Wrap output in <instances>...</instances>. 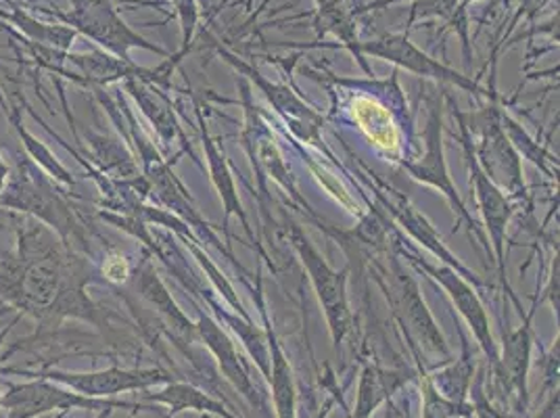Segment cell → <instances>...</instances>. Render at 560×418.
<instances>
[{
  "label": "cell",
  "instance_id": "obj_9",
  "mask_svg": "<svg viewBox=\"0 0 560 418\" xmlns=\"http://www.w3.org/2000/svg\"><path fill=\"white\" fill-rule=\"evenodd\" d=\"M38 376L59 383L71 392L86 395V397H114L126 392L151 390L153 385H165L174 381L167 372L160 369H119V367L96 372L47 371L40 372Z\"/></svg>",
  "mask_w": 560,
  "mask_h": 418
},
{
  "label": "cell",
  "instance_id": "obj_29",
  "mask_svg": "<svg viewBox=\"0 0 560 418\" xmlns=\"http://www.w3.org/2000/svg\"><path fill=\"white\" fill-rule=\"evenodd\" d=\"M546 298H550V302L555 305V310H559V256L552 257V272H550V282L548 289L544 293Z\"/></svg>",
  "mask_w": 560,
  "mask_h": 418
},
{
  "label": "cell",
  "instance_id": "obj_34",
  "mask_svg": "<svg viewBox=\"0 0 560 418\" xmlns=\"http://www.w3.org/2000/svg\"><path fill=\"white\" fill-rule=\"evenodd\" d=\"M4 335H7V330H4V333H0V341H2V339H4ZM0 413H2V394H0ZM2 418V417H0Z\"/></svg>",
  "mask_w": 560,
  "mask_h": 418
},
{
  "label": "cell",
  "instance_id": "obj_10",
  "mask_svg": "<svg viewBox=\"0 0 560 418\" xmlns=\"http://www.w3.org/2000/svg\"><path fill=\"white\" fill-rule=\"evenodd\" d=\"M534 312L523 316V325L516 330H504V351L500 358V372L493 376L506 397L514 399V415H527L529 408V369H532V349H534Z\"/></svg>",
  "mask_w": 560,
  "mask_h": 418
},
{
  "label": "cell",
  "instance_id": "obj_17",
  "mask_svg": "<svg viewBox=\"0 0 560 418\" xmlns=\"http://www.w3.org/2000/svg\"><path fill=\"white\" fill-rule=\"evenodd\" d=\"M197 116H199V121H201V137H203V149H206L208 162H210L211 181H213L215 188L220 190V197H222V204H224V224L229 222V218L234 213V216L241 218L243 229L247 231V234L254 236L252 229H249V222H247V216H245L243 206H241V201H238V195H236V188H234L231 170H229V165L224 162V155H222L220 149L215 147V140L211 139L210 132H208V128H206V121H203V117H201L199 105H197Z\"/></svg>",
  "mask_w": 560,
  "mask_h": 418
},
{
  "label": "cell",
  "instance_id": "obj_11",
  "mask_svg": "<svg viewBox=\"0 0 560 418\" xmlns=\"http://www.w3.org/2000/svg\"><path fill=\"white\" fill-rule=\"evenodd\" d=\"M220 55L231 66H234V70L238 71L241 76H247L256 84L264 96L270 101V105L277 109V114L284 117V121L291 126V130L298 139H302L304 142H318L320 130H323V116L318 112H314L289 86L266 80L259 71L247 66L245 61H241L233 53L220 48Z\"/></svg>",
  "mask_w": 560,
  "mask_h": 418
},
{
  "label": "cell",
  "instance_id": "obj_14",
  "mask_svg": "<svg viewBox=\"0 0 560 418\" xmlns=\"http://www.w3.org/2000/svg\"><path fill=\"white\" fill-rule=\"evenodd\" d=\"M197 337L210 348L211 353L215 356V360L220 364V369L224 372V376L238 390V394L245 395L254 406L259 404L257 387L254 385L252 376H249V371H247L243 358L238 356L233 341L229 339V335L215 325L210 316L199 314Z\"/></svg>",
  "mask_w": 560,
  "mask_h": 418
},
{
  "label": "cell",
  "instance_id": "obj_22",
  "mask_svg": "<svg viewBox=\"0 0 560 418\" xmlns=\"http://www.w3.org/2000/svg\"><path fill=\"white\" fill-rule=\"evenodd\" d=\"M126 89L137 98L147 117L158 126V132L162 135V139L172 140L178 135L176 117L160 91H149L140 80H126Z\"/></svg>",
  "mask_w": 560,
  "mask_h": 418
},
{
  "label": "cell",
  "instance_id": "obj_19",
  "mask_svg": "<svg viewBox=\"0 0 560 418\" xmlns=\"http://www.w3.org/2000/svg\"><path fill=\"white\" fill-rule=\"evenodd\" d=\"M404 379H397L394 372L383 371L376 364H364L362 374H360V385H358V399H355V410L351 418H371L374 410L389 399V395L396 392L401 385Z\"/></svg>",
  "mask_w": 560,
  "mask_h": 418
},
{
  "label": "cell",
  "instance_id": "obj_5",
  "mask_svg": "<svg viewBox=\"0 0 560 418\" xmlns=\"http://www.w3.org/2000/svg\"><path fill=\"white\" fill-rule=\"evenodd\" d=\"M424 139H427V151L420 158V162H406L404 163V170L415 181L424 183V185L435 186L440 193H444L445 199L450 201V206L454 208V211L460 216V220L467 222L470 234H475L481 241V245L486 247V254L490 256V259H493L490 239L477 227V222L468 213V209L465 208V204H463V199H460V195L456 190V186H454L452 178H450V172H447V165H445L444 140H442V101L438 96L431 98V103H429V121H427Z\"/></svg>",
  "mask_w": 560,
  "mask_h": 418
},
{
  "label": "cell",
  "instance_id": "obj_26",
  "mask_svg": "<svg viewBox=\"0 0 560 418\" xmlns=\"http://www.w3.org/2000/svg\"><path fill=\"white\" fill-rule=\"evenodd\" d=\"M11 20L20 25L22 30H25L34 40H38V43H43V45H55L57 48H68L71 45V40L75 38V30L66 27V25L52 27V25L38 24L36 20L27 18L22 11H18L15 15H11Z\"/></svg>",
  "mask_w": 560,
  "mask_h": 418
},
{
  "label": "cell",
  "instance_id": "obj_12",
  "mask_svg": "<svg viewBox=\"0 0 560 418\" xmlns=\"http://www.w3.org/2000/svg\"><path fill=\"white\" fill-rule=\"evenodd\" d=\"M392 268L396 277V314L399 325L404 326L406 335L419 344L420 348L450 358L444 335L440 333V326L435 325L427 303L420 298L419 285L410 275H406L396 257L392 259Z\"/></svg>",
  "mask_w": 560,
  "mask_h": 418
},
{
  "label": "cell",
  "instance_id": "obj_21",
  "mask_svg": "<svg viewBox=\"0 0 560 418\" xmlns=\"http://www.w3.org/2000/svg\"><path fill=\"white\" fill-rule=\"evenodd\" d=\"M460 337H463V358L458 362L450 364L444 371L429 374V379H431V385L438 390V394L444 395L445 399H450L454 404H468L467 397L470 394L475 364L468 353L465 335H460Z\"/></svg>",
  "mask_w": 560,
  "mask_h": 418
},
{
  "label": "cell",
  "instance_id": "obj_4",
  "mask_svg": "<svg viewBox=\"0 0 560 418\" xmlns=\"http://www.w3.org/2000/svg\"><path fill=\"white\" fill-rule=\"evenodd\" d=\"M454 116L458 117L463 147H465V153H467L470 185L475 186V197H477V204H479V209L483 213V222H486L488 234H490L493 262L498 264L500 279L506 285L509 295L513 298L516 307H521L518 302H516V298H514L513 289H511V285L506 280V270H504V243H506V229H509V222H511L514 213L513 204L504 195V190H500L498 186L491 183L490 176L483 172V167L477 162L475 144H472V139H470L467 119L458 112V107H454Z\"/></svg>",
  "mask_w": 560,
  "mask_h": 418
},
{
  "label": "cell",
  "instance_id": "obj_35",
  "mask_svg": "<svg viewBox=\"0 0 560 418\" xmlns=\"http://www.w3.org/2000/svg\"><path fill=\"white\" fill-rule=\"evenodd\" d=\"M460 2H463V4H465V7H468V4H470V2H477V0H460Z\"/></svg>",
  "mask_w": 560,
  "mask_h": 418
},
{
  "label": "cell",
  "instance_id": "obj_33",
  "mask_svg": "<svg viewBox=\"0 0 560 418\" xmlns=\"http://www.w3.org/2000/svg\"><path fill=\"white\" fill-rule=\"evenodd\" d=\"M332 404H335V399H328L327 404H325V410H323V415L318 418H327L328 417V410L332 408Z\"/></svg>",
  "mask_w": 560,
  "mask_h": 418
},
{
  "label": "cell",
  "instance_id": "obj_3",
  "mask_svg": "<svg viewBox=\"0 0 560 418\" xmlns=\"http://www.w3.org/2000/svg\"><path fill=\"white\" fill-rule=\"evenodd\" d=\"M71 11L66 15H59L71 30L82 32L96 45L114 53L117 59L130 61L128 50L130 48H144L155 55L167 57V50L151 45L139 36L130 25L121 20L112 0H71Z\"/></svg>",
  "mask_w": 560,
  "mask_h": 418
},
{
  "label": "cell",
  "instance_id": "obj_31",
  "mask_svg": "<svg viewBox=\"0 0 560 418\" xmlns=\"http://www.w3.org/2000/svg\"><path fill=\"white\" fill-rule=\"evenodd\" d=\"M7 176H9V167L4 165L2 158H0V195H2V188H4V183H7Z\"/></svg>",
  "mask_w": 560,
  "mask_h": 418
},
{
  "label": "cell",
  "instance_id": "obj_25",
  "mask_svg": "<svg viewBox=\"0 0 560 418\" xmlns=\"http://www.w3.org/2000/svg\"><path fill=\"white\" fill-rule=\"evenodd\" d=\"M229 325L233 326L234 333L241 337L243 346L249 351V356L254 358V362L257 364V369L261 371V374L268 379L270 374V348H268V337L252 325L249 321H238L234 316H226Z\"/></svg>",
  "mask_w": 560,
  "mask_h": 418
},
{
  "label": "cell",
  "instance_id": "obj_30",
  "mask_svg": "<svg viewBox=\"0 0 560 418\" xmlns=\"http://www.w3.org/2000/svg\"><path fill=\"white\" fill-rule=\"evenodd\" d=\"M557 413H559V392H555V394H550V402L546 404V408L537 415V417H527V415H504L502 418H555L557 417Z\"/></svg>",
  "mask_w": 560,
  "mask_h": 418
},
{
  "label": "cell",
  "instance_id": "obj_20",
  "mask_svg": "<svg viewBox=\"0 0 560 418\" xmlns=\"http://www.w3.org/2000/svg\"><path fill=\"white\" fill-rule=\"evenodd\" d=\"M139 287L142 291V295L153 303L158 307V312L164 316L165 321L170 323V326L183 335V337H197V325H192L185 316V312L176 305V302L172 300V295L167 293V289L164 287V282L158 277V272L147 264L142 270H140Z\"/></svg>",
  "mask_w": 560,
  "mask_h": 418
},
{
  "label": "cell",
  "instance_id": "obj_28",
  "mask_svg": "<svg viewBox=\"0 0 560 418\" xmlns=\"http://www.w3.org/2000/svg\"><path fill=\"white\" fill-rule=\"evenodd\" d=\"M472 395V410L477 418H502L506 413L495 410L488 399V395L483 392V374L477 376V381L470 383V394Z\"/></svg>",
  "mask_w": 560,
  "mask_h": 418
},
{
  "label": "cell",
  "instance_id": "obj_8",
  "mask_svg": "<svg viewBox=\"0 0 560 418\" xmlns=\"http://www.w3.org/2000/svg\"><path fill=\"white\" fill-rule=\"evenodd\" d=\"M401 256L406 257L410 264H415L419 270H424L431 279L444 287L450 300L458 307L460 316L470 326V330H472L477 344L483 349V353L490 362L491 371H493V376H495L500 372V353H498V346H495L493 335H491L488 312H486L481 300L477 298V291L468 285L467 279H463L456 270H452L445 264L444 266H431V264L422 262L420 257L408 254L406 249H401Z\"/></svg>",
  "mask_w": 560,
  "mask_h": 418
},
{
  "label": "cell",
  "instance_id": "obj_24",
  "mask_svg": "<svg viewBox=\"0 0 560 418\" xmlns=\"http://www.w3.org/2000/svg\"><path fill=\"white\" fill-rule=\"evenodd\" d=\"M500 124H502V130L506 132L509 140L513 142L514 149H518L523 155H527V158L536 163L541 172H546L548 176L555 174V172L550 170V163H555L557 160H555L539 142L532 139V137L514 121L513 117L504 116V114L500 112Z\"/></svg>",
  "mask_w": 560,
  "mask_h": 418
},
{
  "label": "cell",
  "instance_id": "obj_36",
  "mask_svg": "<svg viewBox=\"0 0 560 418\" xmlns=\"http://www.w3.org/2000/svg\"><path fill=\"white\" fill-rule=\"evenodd\" d=\"M346 2H348V0H346Z\"/></svg>",
  "mask_w": 560,
  "mask_h": 418
},
{
  "label": "cell",
  "instance_id": "obj_13",
  "mask_svg": "<svg viewBox=\"0 0 560 418\" xmlns=\"http://www.w3.org/2000/svg\"><path fill=\"white\" fill-rule=\"evenodd\" d=\"M366 172H369V176L376 183L374 195H376V199H378V206L385 209L396 222H399V227H401L404 231H408V233L412 234V236L419 241L420 245H424L433 256L440 257L445 266H450L452 270H456L463 279L472 280L475 285H483L468 268H465L456 257L452 256V254L445 249L444 241L438 236L435 229L429 224V220L420 213L419 209L412 208L410 201L404 199V197L397 193L396 188H392V186L385 185L383 181H378L376 174L371 172L369 167H366Z\"/></svg>",
  "mask_w": 560,
  "mask_h": 418
},
{
  "label": "cell",
  "instance_id": "obj_15",
  "mask_svg": "<svg viewBox=\"0 0 560 418\" xmlns=\"http://www.w3.org/2000/svg\"><path fill=\"white\" fill-rule=\"evenodd\" d=\"M264 321H266V337H268V348H270V374H268V383L272 390V402H275V410L279 418H298V390H295V379L291 364L284 356V351L280 348L279 339L275 328L268 323L266 312L261 310Z\"/></svg>",
  "mask_w": 560,
  "mask_h": 418
},
{
  "label": "cell",
  "instance_id": "obj_27",
  "mask_svg": "<svg viewBox=\"0 0 560 418\" xmlns=\"http://www.w3.org/2000/svg\"><path fill=\"white\" fill-rule=\"evenodd\" d=\"M176 7V13L180 18V27H183V48H190V40L197 27V20H199V11L195 0H172Z\"/></svg>",
  "mask_w": 560,
  "mask_h": 418
},
{
  "label": "cell",
  "instance_id": "obj_18",
  "mask_svg": "<svg viewBox=\"0 0 560 418\" xmlns=\"http://www.w3.org/2000/svg\"><path fill=\"white\" fill-rule=\"evenodd\" d=\"M316 2V27L318 34H332L343 47L350 50L351 55L358 57L360 66L366 71L369 66L364 63L362 55L358 53V32H355V24L351 18L348 7L343 0H314Z\"/></svg>",
  "mask_w": 560,
  "mask_h": 418
},
{
  "label": "cell",
  "instance_id": "obj_23",
  "mask_svg": "<svg viewBox=\"0 0 560 418\" xmlns=\"http://www.w3.org/2000/svg\"><path fill=\"white\" fill-rule=\"evenodd\" d=\"M420 390H422V418H472V404H454L438 394L431 385L429 374L420 369Z\"/></svg>",
  "mask_w": 560,
  "mask_h": 418
},
{
  "label": "cell",
  "instance_id": "obj_1",
  "mask_svg": "<svg viewBox=\"0 0 560 418\" xmlns=\"http://www.w3.org/2000/svg\"><path fill=\"white\" fill-rule=\"evenodd\" d=\"M105 408H126V410H147L142 404L117 402L107 397H86L61 387L48 379H34L20 385H7L2 394L4 418H36L48 413H71V410H105Z\"/></svg>",
  "mask_w": 560,
  "mask_h": 418
},
{
  "label": "cell",
  "instance_id": "obj_2",
  "mask_svg": "<svg viewBox=\"0 0 560 418\" xmlns=\"http://www.w3.org/2000/svg\"><path fill=\"white\" fill-rule=\"evenodd\" d=\"M287 234L295 252L302 257L314 291L327 314L328 330L332 335V344L339 348L346 335L351 330L350 302H348V272H337L328 266L314 245L305 239L304 233L295 224H287Z\"/></svg>",
  "mask_w": 560,
  "mask_h": 418
},
{
  "label": "cell",
  "instance_id": "obj_6",
  "mask_svg": "<svg viewBox=\"0 0 560 418\" xmlns=\"http://www.w3.org/2000/svg\"><path fill=\"white\" fill-rule=\"evenodd\" d=\"M358 53L364 57V55H371L376 59H383V61H389L401 70L410 71V73H417L420 78H427V80H435V82H442V84H452L456 89H463L467 93H472L475 96H490V93L479 86L477 80L463 76L452 68L444 66L440 59H433L431 55H427L424 50H420L410 38L408 34H383L374 40L369 43H360L358 45Z\"/></svg>",
  "mask_w": 560,
  "mask_h": 418
},
{
  "label": "cell",
  "instance_id": "obj_16",
  "mask_svg": "<svg viewBox=\"0 0 560 418\" xmlns=\"http://www.w3.org/2000/svg\"><path fill=\"white\" fill-rule=\"evenodd\" d=\"M144 402L165 406L172 417L178 413L190 410V413H201V415H211V417L238 418L234 417L231 410H226L222 402L213 399L210 394L201 392L199 387H195L190 383H180V381L165 383L162 392L144 395Z\"/></svg>",
  "mask_w": 560,
  "mask_h": 418
},
{
  "label": "cell",
  "instance_id": "obj_32",
  "mask_svg": "<svg viewBox=\"0 0 560 418\" xmlns=\"http://www.w3.org/2000/svg\"><path fill=\"white\" fill-rule=\"evenodd\" d=\"M114 410H116V408H105V410H101V415L96 418H112Z\"/></svg>",
  "mask_w": 560,
  "mask_h": 418
},
{
  "label": "cell",
  "instance_id": "obj_7",
  "mask_svg": "<svg viewBox=\"0 0 560 418\" xmlns=\"http://www.w3.org/2000/svg\"><path fill=\"white\" fill-rule=\"evenodd\" d=\"M481 126V147L475 149L477 162L500 190H509L516 201H527L523 167L513 142L500 124V109L491 103Z\"/></svg>",
  "mask_w": 560,
  "mask_h": 418
}]
</instances>
